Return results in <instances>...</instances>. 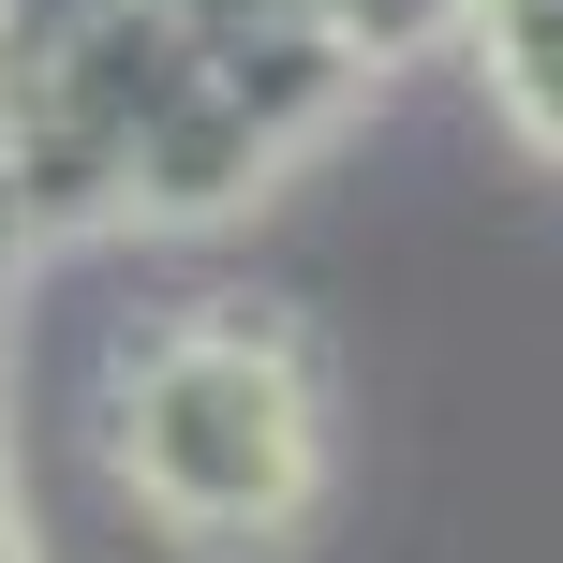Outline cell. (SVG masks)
Returning a JSON list of instances; mask_svg holds the SVG:
<instances>
[{
  "instance_id": "obj_1",
  "label": "cell",
  "mask_w": 563,
  "mask_h": 563,
  "mask_svg": "<svg viewBox=\"0 0 563 563\" xmlns=\"http://www.w3.org/2000/svg\"><path fill=\"white\" fill-rule=\"evenodd\" d=\"M119 489L164 534H297L311 475H327V416H311V356L282 311H178L148 356H119Z\"/></svg>"
}]
</instances>
